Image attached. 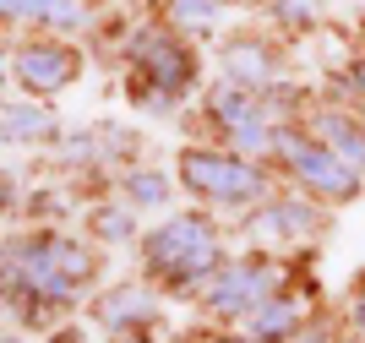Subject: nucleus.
<instances>
[{
	"label": "nucleus",
	"instance_id": "nucleus-1",
	"mask_svg": "<svg viewBox=\"0 0 365 343\" xmlns=\"http://www.w3.org/2000/svg\"><path fill=\"white\" fill-rule=\"evenodd\" d=\"M229 262L224 251V229L207 208H185V213H169L142 235V272H148L158 289L169 295H185L213 278L218 267Z\"/></svg>",
	"mask_w": 365,
	"mask_h": 343
},
{
	"label": "nucleus",
	"instance_id": "nucleus-2",
	"mask_svg": "<svg viewBox=\"0 0 365 343\" xmlns=\"http://www.w3.org/2000/svg\"><path fill=\"white\" fill-rule=\"evenodd\" d=\"M175 169H180V185L191 196H197L202 208H257V202H267V169L257 164V158H240L235 148H180V158H175Z\"/></svg>",
	"mask_w": 365,
	"mask_h": 343
},
{
	"label": "nucleus",
	"instance_id": "nucleus-3",
	"mask_svg": "<svg viewBox=\"0 0 365 343\" xmlns=\"http://www.w3.org/2000/svg\"><path fill=\"white\" fill-rule=\"evenodd\" d=\"M284 289V267H278L273 256H229L224 267L202 284V311L213 316V322H229V327H245V316L257 311L262 300H273Z\"/></svg>",
	"mask_w": 365,
	"mask_h": 343
},
{
	"label": "nucleus",
	"instance_id": "nucleus-4",
	"mask_svg": "<svg viewBox=\"0 0 365 343\" xmlns=\"http://www.w3.org/2000/svg\"><path fill=\"white\" fill-rule=\"evenodd\" d=\"M125 55L137 66V76L148 82V88H142V104L158 109V115H164L175 98H185V93L197 88V55L164 28H142Z\"/></svg>",
	"mask_w": 365,
	"mask_h": 343
},
{
	"label": "nucleus",
	"instance_id": "nucleus-5",
	"mask_svg": "<svg viewBox=\"0 0 365 343\" xmlns=\"http://www.w3.org/2000/svg\"><path fill=\"white\" fill-rule=\"evenodd\" d=\"M278 158H284V169H289L294 185H300L305 196H317V202H349V196H360V185H365L360 169H349L327 142L294 131V126H278Z\"/></svg>",
	"mask_w": 365,
	"mask_h": 343
},
{
	"label": "nucleus",
	"instance_id": "nucleus-6",
	"mask_svg": "<svg viewBox=\"0 0 365 343\" xmlns=\"http://www.w3.org/2000/svg\"><path fill=\"white\" fill-rule=\"evenodd\" d=\"M322 208L317 196L305 191H284V196H267V202H257L251 208V218H245V229L257 240H278V245H300V240H317L322 235Z\"/></svg>",
	"mask_w": 365,
	"mask_h": 343
},
{
	"label": "nucleus",
	"instance_id": "nucleus-7",
	"mask_svg": "<svg viewBox=\"0 0 365 343\" xmlns=\"http://www.w3.org/2000/svg\"><path fill=\"white\" fill-rule=\"evenodd\" d=\"M76 71H82V55H76L71 44H55V39H33V44H22L11 55V76L33 93V98H38V93L71 88Z\"/></svg>",
	"mask_w": 365,
	"mask_h": 343
},
{
	"label": "nucleus",
	"instance_id": "nucleus-8",
	"mask_svg": "<svg viewBox=\"0 0 365 343\" xmlns=\"http://www.w3.org/2000/svg\"><path fill=\"white\" fill-rule=\"evenodd\" d=\"M93 316H98V327H104L109 338H120V332H148L153 322H158V295H153L148 284H120V289H109V295L93 305Z\"/></svg>",
	"mask_w": 365,
	"mask_h": 343
},
{
	"label": "nucleus",
	"instance_id": "nucleus-9",
	"mask_svg": "<svg viewBox=\"0 0 365 343\" xmlns=\"http://www.w3.org/2000/svg\"><path fill=\"white\" fill-rule=\"evenodd\" d=\"M218 71H224L229 88H245V93H267L273 88V49L262 44V39H229L224 49H218Z\"/></svg>",
	"mask_w": 365,
	"mask_h": 343
},
{
	"label": "nucleus",
	"instance_id": "nucleus-10",
	"mask_svg": "<svg viewBox=\"0 0 365 343\" xmlns=\"http://www.w3.org/2000/svg\"><path fill=\"white\" fill-rule=\"evenodd\" d=\"M300 327H305V300L294 289H278L273 300H262L245 316V338H257V343H289Z\"/></svg>",
	"mask_w": 365,
	"mask_h": 343
},
{
	"label": "nucleus",
	"instance_id": "nucleus-11",
	"mask_svg": "<svg viewBox=\"0 0 365 343\" xmlns=\"http://www.w3.org/2000/svg\"><path fill=\"white\" fill-rule=\"evenodd\" d=\"M49 136H55V115H49L38 98L0 104V142H11V148H38Z\"/></svg>",
	"mask_w": 365,
	"mask_h": 343
},
{
	"label": "nucleus",
	"instance_id": "nucleus-12",
	"mask_svg": "<svg viewBox=\"0 0 365 343\" xmlns=\"http://www.w3.org/2000/svg\"><path fill=\"white\" fill-rule=\"evenodd\" d=\"M311 126H317V131H311L317 142H327L349 169H360V175H365V120L344 115V109H322Z\"/></svg>",
	"mask_w": 365,
	"mask_h": 343
},
{
	"label": "nucleus",
	"instance_id": "nucleus-13",
	"mask_svg": "<svg viewBox=\"0 0 365 343\" xmlns=\"http://www.w3.org/2000/svg\"><path fill=\"white\" fill-rule=\"evenodd\" d=\"M169 191H175L169 169H125L120 175V196H125V208H137V213L169 208Z\"/></svg>",
	"mask_w": 365,
	"mask_h": 343
},
{
	"label": "nucleus",
	"instance_id": "nucleus-14",
	"mask_svg": "<svg viewBox=\"0 0 365 343\" xmlns=\"http://www.w3.org/2000/svg\"><path fill=\"white\" fill-rule=\"evenodd\" d=\"M88 229L104 240V245H131V240H137V208H98L88 218Z\"/></svg>",
	"mask_w": 365,
	"mask_h": 343
},
{
	"label": "nucleus",
	"instance_id": "nucleus-15",
	"mask_svg": "<svg viewBox=\"0 0 365 343\" xmlns=\"http://www.w3.org/2000/svg\"><path fill=\"white\" fill-rule=\"evenodd\" d=\"M169 22L175 28H213L218 0H169Z\"/></svg>",
	"mask_w": 365,
	"mask_h": 343
},
{
	"label": "nucleus",
	"instance_id": "nucleus-16",
	"mask_svg": "<svg viewBox=\"0 0 365 343\" xmlns=\"http://www.w3.org/2000/svg\"><path fill=\"white\" fill-rule=\"evenodd\" d=\"M61 6L66 0H0V16H38V22H49Z\"/></svg>",
	"mask_w": 365,
	"mask_h": 343
},
{
	"label": "nucleus",
	"instance_id": "nucleus-17",
	"mask_svg": "<svg viewBox=\"0 0 365 343\" xmlns=\"http://www.w3.org/2000/svg\"><path fill=\"white\" fill-rule=\"evenodd\" d=\"M273 11L289 22V28H311L317 22V0H273Z\"/></svg>",
	"mask_w": 365,
	"mask_h": 343
},
{
	"label": "nucleus",
	"instance_id": "nucleus-18",
	"mask_svg": "<svg viewBox=\"0 0 365 343\" xmlns=\"http://www.w3.org/2000/svg\"><path fill=\"white\" fill-rule=\"evenodd\" d=\"M289 343H333V332L322 327V322H305V327H300V332H294V338H289Z\"/></svg>",
	"mask_w": 365,
	"mask_h": 343
},
{
	"label": "nucleus",
	"instance_id": "nucleus-19",
	"mask_svg": "<svg viewBox=\"0 0 365 343\" xmlns=\"http://www.w3.org/2000/svg\"><path fill=\"white\" fill-rule=\"evenodd\" d=\"M349 322H354V327L365 332V284L354 289V300H349Z\"/></svg>",
	"mask_w": 365,
	"mask_h": 343
},
{
	"label": "nucleus",
	"instance_id": "nucleus-20",
	"mask_svg": "<svg viewBox=\"0 0 365 343\" xmlns=\"http://www.w3.org/2000/svg\"><path fill=\"white\" fill-rule=\"evenodd\" d=\"M197 343H257V338H245V332H213V338H197Z\"/></svg>",
	"mask_w": 365,
	"mask_h": 343
},
{
	"label": "nucleus",
	"instance_id": "nucleus-21",
	"mask_svg": "<svg viewBox=\"0 0 365 343\" xmlns=\"http://www.w3.org/2000/svg\"><path fill=\"white\" fill-rule=\"evenodd\" d=\"M6 208H11V180L0 175V213H6Z\"/></svg>",
	"mask_w": 365,
	"mask_h": 343
},
{
	"label": "nucleus",
	"instance_id": "nucleus-22",
	"mask_svg": "<svg viewBox=\"0 0 365 343\" xmlns=\"http://www.w3.org/2000/svg\"><path fill=\"white\" fill-rule=\"evenodd\" d=\"M109 343H148V332H120V338H109Z\"/></svg>",
	"mask_w": 365,
	"mask_h": 343
},
{
	"label": "nucleus",
	"instance_id": "nucleus-23",
	"mask_svg": "<svg viewBox=\"0 0 365 343\" xmlns=\"http://www.w3.org/2000/svg\"><path fill=\"white\" fill-rule=\"evenodd\" d=\"M0 343H38V338H22V332H6Z\"/></svg>",
	"mask_w": 365,
	"mask_h": 343
}]
</instances>
